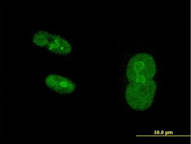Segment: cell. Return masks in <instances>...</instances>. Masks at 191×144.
Instances as JSON below:
<instances>
[{
	"label": "cell",
	"instance_id": "obj_1",
	"mask_svg": "<svg viewBox=\"0 0 191 144\" xmlns=\"http://www.w3.org/2000/svg\"><path fill=\"white\" fill-rule=\"evenodd\" d=\"M156 88L153 80L143 84L130 83L125 91L126 101L133 109L145 110L152 103Z\"/></svg>",
	"mask_w": 191,
	"mask_h": 144
},
{
	"label": "cell",
	"instance_id": "obj_2",
	"mask_svg": "<svg viewBox=\"0 0 191 144\" xmlns=\"http://www.w3.org/2000/svg\"><path fill=\"white\" fill-rule=\"evenodd\" d=\"M156 71L153 58L145 53L137 54L130 59L126 69L128 81L152 79Z\"/></svg>",
	"mask_w": 191,
	"mask_h": 144
},
{
	"label": "cell",
	"instance_id": "obj_3",
	"mask_svg": "<svg viewBox=\"0 0 191 144\" xmlns=\"http://www.w3.org/2000/svg\"><path fill=\"white\" fill-rule=\"evenodd\" d=\"M45 83L48 88L60 94L72 93L75 88L74 83L71 80L56 74L47 76Z\"/></svg>",
	"mask_w": 191,
	"mask_h": 144
},
{
	"label": "cell",
	"instance_id": "obj_4",
	"mask_svg": "<svg viewBox=\"0 0 191 144\" xmlns=\"http://www.w3.org/2000/svg\"><path fill=\"white\" fill-rule=\"evenodd\" d=\"M41 47H46L50 51L60 55L68 54L71 50L70 45L65 39L59 36L49 34Z\"/></svg>",
	"mask_w": 191,
	"mask_h": 144
}]
</instances>
